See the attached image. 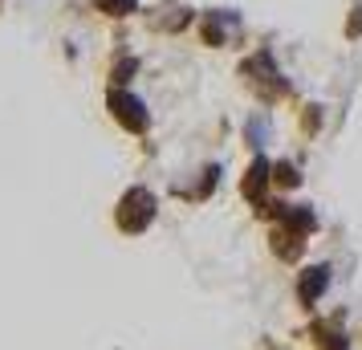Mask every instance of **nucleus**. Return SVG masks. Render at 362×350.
Masks as SVG:
<instances>
[{
    "label": "nucleus",
    "instance_id": "11",
    "mask_svg": "<svg viewBox=\"0 0 362 350\" xmlns=\"http://www.w3.org/2000/svg\"><path fill=\"white\" fill-rule=\"evenodd\" d=\"M317 122H322V106H305V115H301V127H305V134L317 131Z\"/></svg>",
    "mask_w": 362,
    "mask_h": 350
},
{
    "label": "nucleus",
    "instance_id": "3",
    "mask_svg": "<svg viewBox=\"0 0 362 350\" xmlns=\"http://www.w3.org/2000/svg\"><path fill=\"white\" fill-rule=\"evenodd\" d=\"M326 289H329V265H310V269L297 273V301H301L305 310H313Z\"/></svg>",
    "mask_w": 362,
    "mask_h": 350
},
{
    "label": "nucleus",
    "instance_id": "5",
    "mask_svg": "<svg viewBox=\"0 0 362 350\" xmlns=\"http://www.w3.org/2000/svg\"><path fill=\"white\" fill-rule=\"evenodd\" d=\"M228 25H236V17H228V13H204L199 17V37H204V45H212V49H220V45H228Z\"/></svg>",
    "mask_w": 362,
    "mask_h": 350
},
{
    "label": "nucleus",
    "instance_id": "7",
    "mask_svg": "<svg viewBox=\"0 0 362 350\" xmlns=\"http://www.w3.org/2000/svg\"><path fill=\"white\" fill-rule=\"evenodd\" d=\"M94 4H98L102 13H106V17H131V13H139V0H94Z\"/></svg>",
    "mask_w": 362,
    "mask_h": 350
},
{
    "label": "nucleus",
    "instance_id": "1",
    "mask_svg": "<svg viewBox=\"0 0 362 350\" xmlns=\"http://www.w3.org/2000/svg\"><path fill=\"white\" fill-rule=\"evenodd\" d=\"M155 212H159V200L151 196L147 187H131V192L122 196V204H118L115 220L127 236H134V233H147V224L155 220Z\"/></svg>",
    "mask_w": 362,
    "mask_h": 350
},
{
    "label": "nucleus",
    "instance_id": "8",
    "mask_svg": "<svg viewBox=\"0 0 362 350\" xmlns=\"http://www.w3.org/2000/svg\"><path fill=\"white\" fill-rule=\"evenodd\" d=\"M134 74H139V57H118L115 62V69H110V78H115V86L122 90V86L131 82Z\"/></svg>",
    "mask_w": 362,
    "mask_h": 350
},
{
    "label": "nucleus",
    "instance_id": "6",
    "mask_svg": "<svg viewBox=\"0 0 362 350\" xmlns=\"http://www.w3.org/2000/svg\"><path fill=\"white\" fill-rule=\"evenodd\" d=\"M269 245H273V252H277L281 261H289V265H293L297 257H301V249H305V236H297L293 228L277 224V228H273V240H269Z\"/></svg>",
    "mask_w": 362,
    "mask_h": 350
},
{
    "label": "nucleus",
    "instance_id": "10",
    "mask_svg": "<svg viewBox=\"0 0 362 350\" xmlns=\"http://www.w3.org/2000/svg\"><path fill=\"white\" fill-rule=\"evenodd\" d=\"M245 139H248V147H261L264 139H269V122H264L261 115H252L248 127H245Z\"/></svg>",
    "mask_w": 362,
    "mask_h": 350
},
{
    "label": "nucleus",
    "instance_id": "12",
    "mask_svg": "<svg viewBox=\"0 0 362 350\" xmlns=\"http://www.w3.org/2000/svg\"><path fill=\"white\" fill-rule=\"evenodd\" d=\"M358 33H362V4H354V17L346 25V37H358Z\"/></svg>",
    "mask_w": 362,
    "mask_h": 350
},
{
    "label": "nucleus",
    "instance_id": "2",
    "mask_svg": "<svg viewBox=\"0 0 362 350\" xmlns=\"http://www.w3.org/2000/svg\"><path fill=\"white\" fill-rule=\"evenodd\" d=\"M106 106H110V115L127 127L131 134H147V127H151V115H147V106H143V98H134L131 90H110L106 94Z\"/></svg>",
    "mask_w": 362,
    "mask_h": 350
},
{
    "label": "nucleus",
    "instance_id": "9",
    "mask_svg": "<svg viewBox=\"0 0 362 350\" xmlns=\"http://www.w3.org/2000/svg\"><path fill=\"white\" fill-rule=\"evenodd\" d=\"M273 184H277V187H297V184H301V175H297V167L289 163V159L273 163Z\"/></svg>",
    "mask_w": 362,
    "mask_h": 350
},
{
    "label": "nucleus",
    "instance_id": "4",
    "mask_svg": "<svg viewBox=\"0 0 362 350\" xmlns=\"http://www.w3.org/2000/svg\"><path fill=\"white\" fill-rule=\"evenodd\" d=\"M269 187H273V163H269L264 155H257L252 167H248V175L240 180V196H245L248 204H261Z\"/></svg>",
    "mask_w": 362,
    "mask_h": 350
}]
</instances>
